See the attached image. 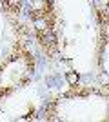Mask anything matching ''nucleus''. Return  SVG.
<instances>
[{
	"label": "nucleus",
	"instance_id": "nucleus-3",
	"mask_svg": "<svg viewBox=\"0 0 109 122\" xmlns=\"http://www.w3.org/2000/svg\"><path fill=\"white\" fill-rule=\"evenodd\" d=\"M100 18V44H98V69L102 84L109 89V15Z\"/></svg>",
	"mask_w": 109,
	"mask_h": 122
},
{
	"label": "nucleus",
	"instance_id": "nucleus-2",
	"mask_svg": "<svg viewBox=\"0 0 109 122\" xmlns=\"http://www.w3.org/2000/svg\"><path fill=\"white\" fill-rule=\"evenodd\" d=\"M35 75V56L27 47L16 46L0 62V100L20 89Z\"/></svg>",
	"mask_w": 109,
	"mask_h": 122
},
{
	"label": "nucleus",
	"instance_id": "nucleus-1",
	"mask_svg": "<svg viewBox=\"0 0 109 122\" xmlns=\"http://www.w3.org/2000/svg\"><path fill=\"white\" fill-rule=\"evenodd\" d=\"M49 122H109V89L73 86L53 97L44 107Z\"/></svg>",
	"mask_w": 109,
	"mask_h": 122
},
{
	"label": "nucleus",
	"instance_id": "nucleus-4",
	"mask_svg": "<svg viewBox=\"0 0 109 122\" xmlns=\"http://www.w3.org/2000/svg\"><path fill=\"white\" fill-rule=\"evenodd\" d=\"M91 5H93L96 16H104L109 15V0H89Z\"/></svg>",
	"mask_w": 109,
	"mask_h": 122
}]
</instances>
